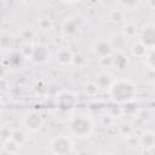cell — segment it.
<instances>
[{
  "label": "cell",
  "mask_w": 155,
  "mask_h": 155,
  "mask_svg": "<svg viewBox=\"0 0 155 155\" xmlns=\"http://www.w3.org/2000/svg\"><path fill=\"white\" fill-rule=\"evenodd\" d=\"M99 155H111L110 153H108V151H104V153H101Z\"/></svg>",
  "instance_id": "cell-21"
},
{
  "label": "cell",
  "mask_w": 155,
  "mask_h": 155,
  "mask_svg": "<svg viewBox=\"0 0 155 155\" xmlns=\"http://www.w3.org/2000/svg\"><path fill=\"white\" fill-rule=\"evenodd\" d=\"M109 21L114 24H120V23H125L126 19H125V12L121 11L119 7L111 10L109 12Z\"/></svg>",
  "instance_id": "cell-13"
},
{
  "label": "cell",
  "mask_w": 155,
  "mask_h": 155,
  "mask_svg": "<svg viewBox=\"0 0 155 155\" xmlns=\"http://www.w3.org/2000/svg\"><path fill=\"white\" fill-rule=\"evenodd\" d=\"M96 81L94 84L97 85V87H102V88H108L110 86V84L113 82V76L107 73V71H103V73H99L97 76H96Z\"/></svg>",
  "instance_id": "cell-11"
},
{
  "label": "cell",
  "mask_w": 155,
  "mask_h": 155,
  "mask_svg": "<svg viewBox=\"0 0 155 155\" xmlns=\"http://www.w3.org/2000/svg\"><path fill=\"white\" fill-rule=\"evenodd\" d=\"M92 48H93V52L96 54H98L101 58L109 57L110 53L113 52V46H111L110 41H107V40H98V41H96L93 44Z\"/></svg>",
  "instance_id": "cell-7"
},
{
  "label": "cell",
  "mask_w": 155,
  "mask_h": 155,
  "mask_svg": "<svg viewBox=\"0 0 155 155\" xmlns=\"http://www.w3.org/2000/svg\"><path fill=\"white\" fill-rule=\"evenodd\" d=\"M138 34V27L134 22H125L122 27V35L126 39H132Z\"/></svg>",
  "instance_id": "cell-12"
},
{
  "label": "cell",
  "mask_w": 155,
  "mask_h": 155,
  "mask_svg": "<svg viewBox=\"0 0 155 155\" xmlns=\"http://www.w3.org/2000/svg\"><path fill=\"white\" fill-rule=\"evenodd\" d=\"M144 58H145V65L153 70L154 69V50H149L144 56Z\"/></svg>",
  "instance_id": "cell-19"
},
{
  "label": "cell",
  "mask_w": 155,
  "mask_h": 155,
  "mask_svg": "<svg viewBox=\"0 0 155 155\" xmlns=\"http://www.w3.org/2000/svg\"><path fill=\"white\" fill-rule=\"evenodd\" d=\"M140 1H119L117 6L121 11H134L140 6Z\"/></svg>",
  "instance_id": "cell-15"
},
{
  "label": "cell",
  "mask_w": 155,
  "mask_h": 155,
  "mask_svg": "<svg viewBox=\"0 0 155 155\" xmlns=\"http://www.w3.org/2000/svg\"><path fill=\"white\" fill-rule=\"evenodd\" d=\"M38 24H39V28L41 30H44V31H50L52 29V27H53V22H52V19L50 17H42V18H40L39 22H38Z\"/></svg>",
  "instance_id": "cell-17"
},
{
  "label": "cell",
  "mask_w": 155,
  "mask_h": 155,
  "mask_svg": "<svg viewBox=\"0 0 155 155\" xmlns=\"http://www.w3.org/2000/svg\"><path fill=\"white\" fill-rule=\"evenodd\" d=\"M68 128L70 134L78 138L90 137L94 130L93 120L86 114H76L70 117L68 122Z\"/></svg>",
  "instance_id": "cell-2"
},
{
  "label": "cell",
  "mask_w": 155,
  "mask_h": 155,
  "mask_svg": "<svg viewBox=\"0 0 155 155\" xmlns=\"http://www.w3.org/2000/svg\"><path fill=\"white\" fill-rule=\"evenodd\" d=\"M138 41L147 50H154V45H155V24H154V22H151V21L145 22L140 27V29H138Z\"/></svg>",
  "instance_id": "cell-4"
},
{
  "label": "cell",
  "mask_w": 155,
  "mask_h": 155,
  "mask_svg": "<svg viewBox=\"0 0 155 155\" xmlns=\"http://www.w3.org/2000/svg\"><path fill=\"white\" fill-rule=\"evenodd\" d=\"M25 134L22 132V131H19V130H15V131H12L11 132V137H10V139L11 140H13L16 144H18L19 147L23 144V142L25 140Z\"/></svg>",
  "instance_id": "cell-16"
},
{
  "label": "cell",
  "mask_w": 155,
  "mask_h": 155,
  "mask_svg": "<svg viewBox=\"0 0 155 155\" xmlns=\"http://www.w3.org/2000/svg\"><path fill=\"white\" fill-rule=\"evenodd\" d=\"M56 61L61 65H70L74 62V56L70 50H68L67 47H62L56 53Z\"/></svg>",
  "instance_id": "cell-8"
},
{
  "label": "cell",
  "mask_w": 155,
  "mask_h": 155,
  "mask_svg": "<svg viewBox=\"0 0 155 155\" xmlns=\"http://www.w3.org/2000/svg\"><path fill=\"white\" fill-rule=\"evenodd\" d=\"M107 90L110 98L117 103H126V102L133 101L137 96L136 84L132 80L126 78L114 79Z\"/></svg>",
  "instance_id": "cell-1"
},
{
  "label": "cell",
  "mask_w": 155,
  "mask_h": 155,
  "mask_svg": "<svg viewBox=\"0 0 155 155\" xmlns=\"http://www.w3.org/2000/svg\"><path fill=\"white\" fill-rule=\"evenodd\" d=\"M11 42H12V36L10 34H6V33H2L0 35V47L2 48H7L11 46Z\"/></svg>",
  "instance_id": "cell-18"
},
{
  "label": "cell",
  "mask_w": 155,
  "mask_h": 155,
  "mask_svg": "<svg viewBox=\"0 0 155 155\" xmlns=\"http://www.w3.org/2000/svg\"><path fill=\"white\" fill-rule=\"evenodd\" d=\"M23 122H24V126L31 132H36L42 127V119H41L40 114H38L36 111L28 113L25 115Z\"/></svg>",
  "instance_id": "cell-6"
},
{
  "label": "cell",
  "mask_w": 155,
  "mask_h": 155,
  "mask_svg": "<svg viewBox=\"0 0 155 155\" xmlns=\"http://www.w3.org/2000/svg\"><path fill=\"white\" fill-rule=\"evenodd\" d=\"M48 56H50V53H48L47 48L45 46H42V45H39V46L34 47L33 51H31V53H30L31 59L34 62H36V63H44V62H46L47 58H48Z\"/></svg>",
  "instance_id": "cell-9"
},
{
  "label": "cell",
  "mask_w": 155,
  "mask_h": 155,
  "mask_svg": "<svg viewBox=\"0 0 155 155\" xmlns=\"http://www.w3.org/2000/svg\"><path fill=\"white\" fill-rule=\"evenodd\" d=\"M148 51H149V50H147V48H145L138 40L134 41L133 45L131 46V53H132L133 56H136V57H139V58L144 57V56L147 54Z\"/></svg>",
  "instance_id": "cell-14"
},
{
  "label": "cell",
  "mask_w": 155,
  "mask_h": 155,
  "mask_svg": "<svg viewBox=\"0 0 155 155\" xmlns=\"http://www.w3.org/2000/svg\"><path fill=\"white\" fill-rule=\"evenodd\" d=\"M50 150L53 155H71L74 150V144L69 137L61 134L51 140Z\"/></svg>",
  "instance_id": "cell-3"
},
{
  "label": "cell",
  "mask_w": 155,
  "mask_h": 155,
  "mask_svg": "<svg viewBox=\"0 0 155 155\" xmlns=\"http://www.w3.org/2000/svg\"><path fill=\"white\" fill-rule=\"evenodd\" d=\"M138 143L140 144V147L145 150H151L154 148V144H155V136H154V132L148 130L145 132H143V134L139 137L138 139Z\"/></svg>",
  "instance_id": "cell-10"
},
{
  "label": "cell",
  "mask_w": 155,
  "mask_h": 155,
  "mask_svg": "<svg viewBox=\"0 0 155 155\" xmlns=\"http://www.w3.org/2000/svg\"><path fill=\"white\" fill-rule=\"evenodd\" d=\"M0 155H15V153H11V151H8L4 148L2 150H0Z\"/></svg>",
  "instance_id": "cell-20"
},
{
  "label": "cell",
  "mask_w": 155,
  "mask_h": 155,
  "mask_svg": "<svg viewBox=\"0 0 155 155\" xmlns=\"http://www.w3.org/2000/svg\"><path fill=\"white\" fill-rule=\"evenodd\" d=\"M80 21L74 17H68L62 24V33L67 38H73L80 31Z\"/></svg>",
  "instance_id": "cell-5"
}]
</instances>
